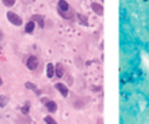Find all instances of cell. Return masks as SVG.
I'll return each mask as SVG.
<instances>
[{
  "instance_id": "d6986e66",
  "label": "cell",
  "mask_w": 149,
  "mask_h": 124,
  "mask_svg": "<svg viewBox=\"0 0 149 124\" xmlns=\"http://www.w3.org/2000/svg\"><path fill=\"white\" fill-rule=\"evenodd\" d=\"M0 86H3V78L0 77Z\"/></svg>"
},
{
  "instance_id": "ffe728a7",
  "label": "cell",
  "mask_w": 149,
  "mask_h": 124,
  "mask_svg": "<svg viewBox=\"0 0 149 124\" xmlns=\"http://www.w3.org/2000/svg\"><path fill=\"white\" fill-rule=\"evenodd\" d=\"M0 55H1V50H0Z\"/></svg>"
},
{
  "instance_id": "ac0fdd59",
  "label": "cell",
  "mask_w": 149,
  "mask_h": 124,
  "mask_svg": "<svg viewBox=\"0 0 149 124\" xmlns=\"http://www.w3.org/2000/svg\"><path fill=\"white\" fill-rule=\"evenodd\" d=\"M4 40V34H3V31H0V41H3Z\"/></svg>"
},
{
  "instance_id": "3957f363",
  "label": "cell",
  "mask_w": 149,
  "mask_h": 124,
  "mask_svg": "<svg viewBox=\"0 0 149 124\" xmlns=\"http://www.w3.org/2000/svg\"><path fill=\"white\" fill-rule=\"evenodd\" d=\"M39 66V58L36 56H30V57L26 60V67L30 70V71H35Z\"/></svg>"
},
{
  "instance_id": "7c38bea8",
  "label": "cell",
  "mask_w": 149,
  "mask_h": 124,
  "mask_svg": "<svg viewBox=\"0 0 149 124\" xmlns=\"http://www.w3.org/2000/svg\"><path fill=\"white\" fill-rule=\"evenodd\" d=\"M25 87L28 88V89H31V91H34V92L36 93V95H40V93H41L39 89H37L36 84H35V83H31V82H26V83H25Z\"/></svg>"
},
{
  "instance_id": "2e32d148",
  "label": "cell",
  "mask_w": 149,
  "mask_h": 124,
  "mask_svg": "<svg viewBox=\"0 0 149 124\" xmlns=\"http://www.w3.org/2000/svg\"><path fill=\"white\" fill-rule=\"evenodd\" d=\"M29 109H30L29 103H26L25 106H24V108H21V112H22V113H24L25 115H28V113H29Z\"/></svg>"
},
{
  "instance_id": "4fadbf2b",
  "label": "cell",
  "mask_w": 149,
  "mask_h": 124,
  "mask_svg": "<svg viewBox=\"0 0 149 124\" xmlns=\"http://www.w3.org/2000/svg\"><path fill=\"white\" fill-rule=\"evenodd\" d=\"M7 103H9V97L5 96V95H1V96H0V108L6 107Z\"/></svg>"
},
{
  "instance_id": "8992f818",
  "label": "cell",
  "mask_w": 149,
  "mask_h": 124,
  "mask_svg": "<svg viewBox=\"0 0 149 124\" xmlns=\"http://www.w3.org/2000/svg\"><path fill=\"white\" fill-rule=\"evenodd\" d=\"M63 74H65V70H63V66H62V63H56V66H55V76L56 77H58V78H61L63 77Z\"/></svg>"
},
{
  "instance_id": "7a4b0ae2",
  "label": "cell",
  "mask_w": 149,
  "mask_h": 124,
  "mask_svg": "<svg viewBox=\"0 0 149 124\" xmlns=\"http://www.w3.org/2000/svg\"><path fill=\"white\" fill-rule=\"evenodd\" d=\"M41 102L45 104L46 109L50 112V113H55V112L57 111V104H56V102H54V101H51L50 98H42Z\"/></svg>"
},
{
  "instance_id": "9a60e30c",
  "label": "cell",
  "mask_w": 149,
  "mask_h": 124,
  "mask_svg": "<svg viewBox=\"0 0 149 124\" xmlns=\"http://www.w3.org/2000/svg\"><path fill=\"white\" fill-rule=\"evenodd\" d=\"M44 121H45V123H51V124H55L56 123L55 119L52 118V117H50V115H48V117H45Z\"/></svg>"
},
{
  "instance_id": "52a82bcc",
  "label": "cell",
  "mask_w": 149,
  "mask_h": 124,
  "mask_svg": "<svg viewBox=\"0 0 149 124\" xmlns=\"http://www.w3.org/2000/svg\"><path fill=\"white\" fill-rule=\"evenodd\" d=\"M31 20L35 21V22H37V25H39L41 29L45 27V20H44V16H42V15H37V14H36V15H32Z\"/></svg>"
},
{
  "instance_id": "8fae6325",
  "label": "cell",
  "mask_w": 149,
  "mask_h": 124,
  "mask_svg": "<svg viewBox=\"0 0 149 124\" xmlns=\"http://www.w3.org/2000/svg\"><path fill=\"white\" fill-rule=\"evenodd\" d=\"M57 11H58V14L61 15L63 19H66V20H73V13L71 10H68V11H60V10H57Z\"/></svg>"
},
{
  "instance_id": "5b68a950",
  "label": "cell",
  "mask_w": 149,
  "mask_h": 124,
  "mask_svg": "<svg viewBox=\"0 0 149 124\" xmlns=\"http://www.w3.org/2000/svg\"><path fill=\"white\" fill-rule=\"evenodd\" d=\"M91 7H92V10L95 11L97 15H99V16H102V15H103V5H102V4H99V3H92L91 4Z\"/></svg>"
},
{
  "instance_id": "ba28073f",
  "label": "cell",
  "mask_w": 149,
  "mask_h": 124,
  "mask_svg": "<svg viewBox=\"0 0 149 124\" xmlns=\"http://www.w3.org/2000/svg\"><path fill=\"white\" fill-rule=\"evenodd\" d=\"M57 10H60V11H68L70 10V4L67 3L66 0H58Z\"/></svg>"
},
{
  "instance_id": "277c9868",
  "label": "cell",
  "mask_w": 149,
  "mask_h": 124,
  "mask_svg": "<svg viewBox=\"0 0 149 124\" xmlns=\"http://www.w3.org/2000/svg\"><path fill=\"white\" fill-rule=\"evenodd\" d=\"M55 88L57 89L60 93H61L62 97H67V96H68V87H67L66 84L61 83V82H57V83L55 84Z\"/></svg>"
},
{
  "instance_id": "9c48e42d",
  "label": "cell",
  "mask_w": 149,
  "mask_h": 124,
  "mask_svg": "<svg viewBox=\"0 0 149 124\" xmlns=\"http://www.w3.org/2000/svg\"><path fill=\"white\" fill-rule=\"evenodd\" d=\"M46 76H47V78H54V76H55V66L52 65V63H47Z\"/></svg>"
},
{
  "instance_id": "e0dca14e",
  "label": "cell",
  "mask_w": 149,
  "mask_h": 124,
  "mask_svg": "<svg viewBox=\"0 0 149 124\" xmlns=\"http://www.w3.org/2000/svg\"><path fill=\"white\" fill-rule=\"evenodd\" d=\"M78 21H81L83 25H87V21H86V16H83V15H78Z\"/></svg>"
},
{
  "instance_id": "30bf717a",
  "label": "cell",
  "mask_w": 149,
  "mask_h": 124,
  "mask_svg": "<svg viewBox=\"0 0 149 124\" xmlns=\"http://www.w3.org/2000/svg\"><path fill=\"white\" fill-rule=\"evenodd\" d=\"M34 30H35V21L30 20V21L26 22V25H25V32H28V34H32V32H34Z\"/></svg>"
},
{
  "instance_id": "5bb4252c",
  "label": "cell",
  "mask_w": 149,
  "mask_h": 124,
  "mask_svg": "<svg viewBox=\"0 0 149 124\" xmlns=\"http://www.w3.org/2000/svg\"><path fill=\"white\" fill-rule=\"evenodd\" d=\"M15 1H16V0H3V4L7 7H11L15 4Z\"/></svg>"
},
{
  "instance_id": "6da1fadb",
  "label": "cell",
  "mask_w": 149,
  "mask_h": 124,
  "mask_svg": "<svg viewBox=\"0 0 149 124\" xmlns=\"http://www.w3.org/2000/svg\"><path fill=\"white\" fill-rule=\"evenodd\" d=\"M6 17H7V20H9L11 24L15 25V26H21L22 25V19L17 14L13 13V11H7V13H6Z\"/></svg>"
}]
</instances>
